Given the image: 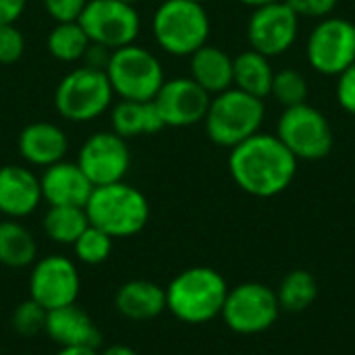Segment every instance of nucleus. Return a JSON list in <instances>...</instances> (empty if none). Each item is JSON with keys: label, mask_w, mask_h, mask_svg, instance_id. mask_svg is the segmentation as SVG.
I'll use <instances>...</instances> for the list:
<instances>
[{"label": "nucleus", "mask_w": 355, "mask_h": 355, "mask_svg": "<svg viewBox=\"0 0 355 355\" xmlns=\"http://www.w3.org/2000/svg\"><path fill=\"white\" fill-rule=\"evenodd\" d=\"M191 79L210 96L227 92L233 87V58L225 50L206 44L191 54Z\"/></svg>", "instance_id": "412c9836"}, {"label": "nucleus", "mask_w": 355, "mask_h": 355, "mask_svg": "<svg viewBox=\"0 0 355 355\" xmlns=\"http://www.w3.org/2000/svg\"><path fill=\"white\" fill-rule=\"evenodd\" d=\"M300 17L285 0L256 6L248 23V40L252 50L272 58L285 54L297 40Z\"/></svg>", "instance_id": "f8f14e48"}, {"label": "nucleus", "mask_w": 355, "mask_h": 355, "mask_svg": "<svg viewBox=\"0 0 355 355\" xmlns=\"http://www.w3.org/2000/svg\"><path fill=\"white\" fill-rule=\"evenodd\" d=\"M152 29L162 50L173 56H191L208 44L210 19L200 2L164 0L154 12Z\"/></svg>", "instance_id": "39448f33"}, {"label": "nucleus", "mask_w": 355, "mask_h": 355, "mask_svg": "<svg viewBox=\"0 0 355 355\" xmlns=\"http://www.w3.org/2000/svg\"><path fill=\"white\" fill-rule=\"evenodd\" d=\"M277 137L297 160H320L331 154L335 144L329 119L308 102L283 110Z\"/></svg>", "instance_id": "6e6552de"}, {"label": "nucleus", "mask_w": 355, "mask_h": 355, "mask_svg": "<svg viewBox=\"0 0 355 355\" xmlns=\"http://www.w3.org/2000/svg\"><path fill=\"white\" fill-rule=\"evenodd\" d=\"M277 293L262 283H243L227 293L223 318L227 327L241 335H256L270 329L279 316Z\"/></svg>", "instance_id": "9b49d317"}, {"label": "nucleus", "mask_w": 355, "mask_h": 355, "mask_svg": "<svg viewBox=\"0 0 355 355\" xmlns=\"http://www.w3.org/2000/svg\"><path fill=\"white\" fill-rule=\"evenodd\" d=\"M89 227L85 208L77 206H50L44 216L46 235L62 245H73L77 237Z\"/></svg>", "instance_id": "393cba45"}, {"label": "nucleus", "mask_w": 355, "mask_h": 355, "mask_svg": "<svg viewBox=\"0 0 355 355\" xmlns=\"http://www.w3.org/2000/svg\"><path fill=\"white\" fill-rule=\"evenodd\" d=\"M210 100V94L191 77H177L162 83L154 104L166 127H189L204 121Z\"/></svg>", "instance_id": "2eb2a0df"}, {"label": "nucleus", "mask_w": 355, "mask_h": 355, "mask_svg": "<svg viewBox=\"0 0 355 355\" xmlns=\"http://www.w3.org/2000/svg\"><path fill=\"white\" fill-rule=\"evenodd\" d=\"M77 21L92 44L108 50L133 44L141 25L135 6L121 0H87Z\"/></svg>", "instance_id": "9d476101"}, {"label": "nucleus", "mask_w": 355, "mask_h": 355, "mask_svg": "<svg viewBox=\"0 0 355 355\" xmlns=\"http://www.w3.org/2000/svg\"><path fill=\"white\" fill-rule=\"evenodd\" d=\"M272 79L275 71L268 56L250 48L233 58V85L237 89L264 100L266 96H270Z\"/></svg>", "instance_id": "5701e85b"}, {"label": "nucleus", "mask_w": 355, "mask_h": 355, "mask_svg": "<svg viewBox=\"0 0 355 355\" xmlns=\"http://www.w3.org/2000/svg\"><path fill=\"white\" fill-rule=\"evenodd\" d=\"M37 245L33 235L15 218L0 223V264L8 268H23L33 264Z\"/></svg>", "instance_id": "b1692460"}, {"label": "nucleus", "mask_w": 355, "mask_h": 355, "mask_svg": "<svg viewBox=\"0 0 355 355\" xmlns=\"http://www.w3.org/2000/svg\"><path fill=\"white\" fill-rule=\"evenodd\" d=\"M241 4H248V6H252V8H256V6H262V4H270V2H277V0H239Z\"/></svg>", "instance_id": "4c0bfd02"}, {"label": "nucleus", "mask_w": 355, "mask_h": 355, "mask_svg": "<svg viewBox=\"0 0 355 355\" xmlns=\"http://www.w3.org/2000/svg\"><path fill=\"white\" fill-rule=\"evenodd\" d=\"M112 85L106 71L81 67L64 75L54 94L56 110L73 123H85L100 116L112 102Z\"/></svg>", "instance_id": "0eeeda50"}, {"label": "nucleus", "mask_w": 355, "mask_h": 355, "mask_svg": "<svg viewBox=\"0 0 355 355\" xmlns=\"http://www.w3.org/2000/svg\"><path fill=\"white\" fill-rule=\"evenodd\" d=\"M316 293H318L316 279L306 270H293L283 279L281 289L277 291V300L283 310L302 312L308 306H312Z\"/></svg>", "instance_id": "bb28decb"}, {"label": "nucleus", "mask_w": 355, "mask_h": 355, "mask_svg": "<svg viewBox=\"0 0 355 355\" xmlns=\"http://www.w3.org/2000/svg\"><path fill=\"white\" fill-rule=\"evenodd\" d=\"M270 94H272L285 108H289V106L306 104V102H308L310 87H308L306 77H304L297 69H283V71H277V73H275Z\"/></svg>", "instance_id": "c85d7f7f"}, {"label": "nucleus", "mask_w": 355, "mask_h": 355, "mask_svg": "<svg viewBox=\"0 0 355 355\" xmlns=\"http://www.w3.org/2000/svg\"><path fill=\"white\" fill-rule=\"evenodd\" d=\"M291 10L302 19V17H308V19H324V17H331V12L335 10L337 2L339 0H285Z\"/></svg>", "instance_id": "473e14b6"}, {"label": "nucleus", "mask_w": 355, "mask_h": 355, "mask_svg": "<svg viewBox=\"0 0 355 355\" xmlns=\"http://www.w3.org/2000/svg\"><path fill=\"white\" fill-rule=\"evenodd\" d=\"M89 37L85 35L79 21L56 23V27L48 35V50L56 60L75 62L85 56L89 48Z\"/></svg>", "instance_id": "a878e982"}, {"label": "nucleus", "mask_w": 355, "mask_h": 355, "mask_svg": "<svg viewBox=\"0 0 355 355\" xmlns=\"http://www.w3.org/2000/svg\"><path fill=\"white\" fill-rule=\"evenodd\" d=\"M229 287L223 275L208 266L179 272L166 287V308L187 324H202L223 312Z\"/></svg>", "instance_id": "7ed1b4c3"}, {"label": "nucleus", "mask_w": 355, "mask_h": 355, "mask_svg": "<svg viewBox=\"0 0 355 355\" xmlns=\"http://www.w3.org/2000/svg\"><path fill=\"white\" fill-rule=\"evenodd\" d=\"M112 237L106 235L104 231L96 229V227H87L79 237L77 241L73 243V252L77 256L79 262L83 264H89V266H96V264H102L110 258L112 254Z\"/></svg>", "instance_id": "cd10ccee"}, {"label": "nucleus", "mask_w": 355, "mask_h": 355, "mask_svg": "<svg viewBox=\"0 0 355 355\" xmlns=\"http://www.w3.org/2000/svg\"><path fill=\"white\" fill-rule=\"evenodd\" d=\"M42 202L40 179L25 166L6 164L0 168V212L8 218L31 214Z\"/></svg>", "instance_id": "f3484780"}, {"label": "nucleus", "mask_w": 355, "mask_h": 355, "mask_svg": "<svg viewBox=\"0 0 355 355\" xmlns=\"http://www.w3.org/2000/svg\"><path fill=\"white\" fill-rule=\"evenodd\" d=\"M77 164L92 185L100 187L125 179L131 164V154L125 137L114 131H100L81 146Z\"/></svg>", "instance_id": "4468645a"}, {"label": "nucleus", "mask_w": 355, "mask_h": 355, "mask_svg": "<svg viewBox=\"0 0 355 355\" xmlns=\"http://www.w3.org/2000/svg\"><path fill=\"white\" fill-rule=\"evenodd\" d=\"M46 333L60 347L96 349L102 341V333L98 331L89 314L77 304L50 310L46 318Z\"/></svg>", "instance_id": "a211bd4d"}, {"label": "nucleus", "mask_w": 355, "mask_h": 355, "mask_svg": "<svg viewBox=\"0 0 355 355\" xmlns=\"http://www.w3.org/2000/svg\"><path fill=\"white\" fill-rule=\"evenodd\" d=\"M229 171L233 181L245 193L256 198H272L293 183L297 158L277 135L258 131L231 148Z\"/></svg>", "instance_id": "f257e3e1"}, {"label": "nucleus", "mask_w": 355, "mask_h": 355, "mask_svg": "<svg viewBox=\"0 0 355 355\" xmlns=\"http://www.w3.org/2000/svg\"><path fill=\"white\" fill-rule=\"evenodd\" d=\"M121 2H125V4H131V6H135L137 2H141V0H121Z\"/></svg>", "instance_id": "58836bf2"}, {"label": "nucleus", "mask_w": 355, "mask_h": 355, "mask_svg": "<svg viewBox=\"0 0 355 355\" xmlns=\"http://www.w3.org/2000/svg\"><path fill=\"white\" fill-rule=\"evenodd\" d=\"M104 71L112 92L123 100H154L166 81L160 60L150 50L135 44L112 50Z\"/></svg>", "instance_id": "423d86ee"}, {"label": "nucleus", "mask_w": 355, "mask_h": 355, "mask_svg": "<svg viewBox=\"0 0 355 355\" xmlns=\"http://www.w3.org/2000/svg\"><path fill=\"white\" fill-rule=\"evenodd\" d=\"M85 214L92 227L112 239H123L144 231L150 220V204L137 187L119 181L94 187Z\"/></svg>", "instance_id": "f03ea898"}, {"label": "nucleus", "mask_w": 355, "mask_h": 355, "mask_svg": "<svg viewBox=\"0 0 355 355\" xmlns=\"http://www.w3.org/2000/svg\"><path fill=\"white\" fill-rule=\"evenodd\" d=\"M191 2H200V4H204L206 0H191Z\"/></svg>", "instance_id": "ea45409f"}, {"label": "nucleus", "mask_w": 355, "mask_h": 355, "mask_svg": "<svg viewBox=\"0 0 355 355\" xmlns=\"http://www.w3.org/2000/svg\"><path fill=\"white\" fill-rule=\"evenodd\" d=\"M337 100L341 108L355 116V62L337 77Z\"/></svg>", "instance_id": "72a5a7b5"}, {"label": "nucleus", "mask_w": 355, "mask_h": 355, "mask_svg": "<svg viewBox=\"0 0 355 355\" xmlns=\"http://www.w3.org/2000/svg\"><path fill=\"white\" fill-rule=\"evenodd\" d=\"M264 100L254 98L237 87L216 94L204 116L208 137L223 148H235L256 135L264 123Z\"/></svg>", "instance_id": "20e7f679"}, {"label": "nucleus", "mask_w": 355, "mask_h": 355, "mask_svg": "<svg viewBox=\"0 0 355 355\" xmlns=\"http://www.w3.org/2000/svg\"><path fill=\"white\" fill-rule=\"evenodd\" d=\"M102 355H139L137 352H133L131 347H127V345H112V347H108L106 352Z\"/></svg>", "instance_id": "e433bc0d"}, {"label": "nucleus", "mask_w": 355, "mask_h": 355, "mask_svg": "<svg viewBox=\"0 0 355 355\" xmlns=\"http://www.w3.org/2000/svg\"><path fill=\"white\" fill-rule=\"evenodd\" d=\"M56 355H98L96 349L89 347H60V352Z\"/></svg>", "instance_id": "c9c22d12"}, {"label": "nucleus", "mask_w": 355, "mask_h": 355, "mask_svg": "<svg viewBox=\"0 0 355 355\" xmlns=\"http://www.w3.org/2000/svg\"><path fill=\"white\" fill-rule=\"evenodd\" d=\"M114 306L129 320H152L166 310V289L152 281L135 279L116 291Z\"/></svg>", "instance_id": "aec40b11"}, {"label": "nucleus", "mask_w": 355, "mask_h": 355, "mask_svg": "<svg viewBox=\"0 0 355 355\" xmlns=\"http://www.w3.org/2000/svg\"><path fill=\"white\" fill-rule=\"evenodd\" d=\"M44 8L56 23H67V21H77L79 15L83 12L87 0H42Z\"/></svg>", "instance_id": "2f4dec72"}, {"label": "nucleus", "mask_w": 355, "mask_h": 355, "mask_svg": "<svg viewBox=\"0 0 355 355\" xmlns=\"http://www.w3.org/2000/svg\"><path fill=\"white\" fill-rule=\"evenodd\" d=\"M46 318H48V310L29 297L27 302L19 304L17 310L12 312V329L23 337H33L46 331Z\"/></svg>", "instance_id": "c756f323"}, {"label": "nucleus", "mask_w": 355, "mask_h": 355, "mask_svg": "<svg viewBox=\"0 0 355 355\" xmlns=\"http://www.w3.org/2000/svg\"><path fill=\"white\" fill-rule=\"evenodd\" d=\"M69 139L54 123H31L19 135V152L25 162L35 166H52L64 158Z\"/></svg>", "instance_id": "6ab92c4d"}, {"label": "nucleus", "mask_w": 355, "mask_h": 355, "mask_svg": "<svg viewBox=\"0 0 355 355\" xmlns=\"http://www.w3.org/2000/svg\"><path fill=\"white\" fill-rule=\"evenodd\" d=\"M25 52V37L15 27L10 25H0V64H12L17 62Z\"/></svg>", "instance_id": "7c9ffc66"}, {"label": "nucleus", "mask_w": 355, "mask_h": 355, "mask_svg": "<svg viewBox=\"0 0 355 355\" xmlns=\"http://www.w3.org/2000/svg\"><path fill=\"white\" fill-rule=\"evenodd\" d=\"M79 289V270L67 256L54 254L37 260L29 277V297L48 312L75 304Z\"/></svg>", "instance_id": "ddd939ff"}, {"label": "nucleus", "mask_w": 355, "mask_h": 355, "mask_svg": "<svg viewBox=\"0 0 355 355\" xmlns=\"http://www.w3.org/2000/svg\"><path fill=\"white\" fill-rule=\"evenodd\" d=\"M110 121H112V131L125 139L139 137V135H154L166 127L154 100L148 102L121 100L112 108Z\"/></svg>", "instance_id": "4be33fe9"}, {"label": "nucleus", "mask_w": 355, "mask_h": 355, "mask_svg": "<svg viewBox=\"0 0 355 355\" xmlns=\"http://www.w3.org/2000/svg\"><path fill=\"white\" fill-rule=\"evenodd\" d=\"M25 2L27 0H0V25L15 23L23 15Z\"/></svg>", "instance_id": "f704fd0d"}, {"label": "nucleus", "mask_w": 355, "mask_h": 355, "mask_svg": "<svg viewBox=\"0 0 355 355\" xmlns=\"http://www.w3.org/2000/svg\"><path fill=\"white\" fill-rule=\"evenodd\" d=\"M306 56L316 73L339 77L355 62V23L343 17L320 19L308 35Z\"/></svg>", "instance_id": "1a4fd4ad"}, {"label": "nucleus", "mask_w": 355, "mask_h": 355, "mask_svg": "<svg viewBox=\"0 0 355 355\" xmlns=\"http://www.w3.org/2000/svg\"><path fill=\"white\" fill-rule=\"evenodd\" d=\"M42 185V200L50 206H77L85 208L94 185L79 168L77 162H56L46 166L44 177L40 179Z\"/></svg>", "instance_id": "dca6fc26"}]
</instances>
